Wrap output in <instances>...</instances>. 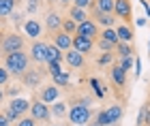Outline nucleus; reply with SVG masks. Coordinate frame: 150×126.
<instances>
[{"instance_id":"aec40b11","label":"nucleus","mask_w":150,"mask_h":126,"mask_svg":"<svg viewBox=\"0 0 150 126\" xmlns=\"http://www.w3.org/2000/svg\"><path fill=\"white\" fill-rule=\"evenodd\" d=\"M112 79H114V83L118 85V88H125V83H127V71L122 69V66H114L112 69Z\"/></svg>"},{"instance_id":"5701e85b","label":"nucleus","mask_w":150,"mask_h":126,"mask_svg":"<svg viewBox=\"0 0 150 126\" xmlns=\"http://www.w3.org/2000/svg\"><path fill=\"white\" fill-rule=\"evenodd\" d=\"M15 11V0H0V19L9 17Z\"/></svg>"},{"instance_id":"6ab92c4d","label":"nucleus","mask_w":150,"mask_h":126,"mask_svg":"<svg viewBox=\"0 0 150 126\" xmlns=\"http://www.w3.org/2000/svg\"><path fill=\"white\" fill-rule=\"evenodd\" d=\"M62 49H58L56 45H47V56H45V62L47 64H54V62H62Z\"/></svg>"},{"instance_id":"bb28decb","label":"nucleus","mask_w":150,"mask_h":126,"mask_svg":"<svg viewBox=\"0 0 150 126\" xmlns=\"http://www.w3.org/2000/svg\"><path fill=\"white\" fill-rule=\"evenodd\" d=\"M69 81H71L69 71H62V73H58V75H54V85H67Z\"/></svg>"},{"instance_id":"f8f14e48","label":"nucleus","mask_w":150,"mask_h":126,"mask_svg":"<svg viewBox=\"0 0 150 126\" xmlns=\"http://www.w3.org/2000/svg\"><path fill=\"white\" fill-rule=\"evenodd\" d=\"M92 47H94L92 38H84V36H77V34L73 36V49L75 51H79V54H90Z\"/></svg>"},{"instance_id":"ddd939ff","label":"nucleus","mask_w":150,"mask_h":126,"mask_svg":"<svg viewBox=\"0 0 150 126\" xmlns=\"http://www.w3.org/2000/svg\"><path fill=\"white\" fill-rule=\"evenodd\" d=\"M24 32H26V36H30V38H37L41 36V32H43V26H41L39 19H26V24H24Z\"/></svg>"},{"instance_id":"58836bf2","label":"nucleus","mask_w":150,"mask_h":126,"mask_svg":"<svg viewBox=\"0 0 150 126\" xmlns=\"http://www.w3.org/2000/svg\"><path fill=\"white\" fill-rule=\"evenodd\" d=\"M122 69H125V71H129V69H131V66H133V60H131V58H122Z\"/></svg>"},{"instance_id":"1a4fd4ad","label":"nucleus","mask_w":150,"mask_h":126,"mask_svg":"<svg viewBox=\"0 0 150 126\" xmlns=\"http://www.w3.org/2000/svg\"><path fill=\"white\" fill-rule=\"evenodd\" d=\"M24 85H26V88H39V85H41V79H43V71H39V69H28V71H26L24 73Z\"/></svg>"},{"instance_id":"c9c22d12","label":"nucleus","mask_w":150,"mask_h":126,"mask_svg":"<svg viewBox=\"0 0 150 126\" xmlns=\"http://www.w3.org/2000/svg\"><path fill=\"white\" fill-rule=\"evenodd\" d=\"M92 4V0H73V6H77V9H88V6Z\"/></svg>"},{"instance_id":"a18cd8bd","label":"nucleus","mask_w":150,"mask_h":126,"mask_svg":"<svg viewBox=\"0 0 150 126\" xmlns=\"http://www.w3.org/2000/svg\"><path fill=\"white\" fill-rule=\"evenodd\" d=\"M45 2H58V0H45Z\"/></svg>"},{"instance_id":"20e7f679","label":"nucleus","mask_w":150,"mask_h":126,"mask_svg":"<svg viewBox=\"0 0 150 126\" xmlns=\"http://www.w3.org/2000/svg\"><path fill=\"white\" fill-rule=\"evenodd\" d=\"M90 116H92L90 107H86V105H81V103L71 105L69 113H67V118H69V120H71L75 126H84L88 120H90Z\"/></svg>"},{"instance_id":"ea45409f","label":"nucleus","mask_w":150,"mask_h":126,"mask_svg":"<svg viewBox=\"0 0 150 126\" xmlns=\"http://www.w3.org/2000/svg\"><path fill=\"white\" fill-rule=\"evenodd\" d=\"M19 90H22V88H19ZM19 90H17V88H9V90H6V94H11V96H15V98H17Z\"/></svg>"},{"instance_id":"f3484780","label":"nucleus","mask_w":150,"mask_h":126,"mask_svg":"<svg viewBox=\"0 0 150 126\" xmlns=\"http://www.w3.org/2000/svg\"><path fill=\"white\" fill-rule=\"evenodd\" d=\"M92 17L97 19V22L103 26V28H112V26L116 24V15H107V13H101V11H97V9H92Z\"/></svg>"},{"instance_id":"f03ea898","label":"nucleus","mask_w":150,"mask_h":126,"mask_svg":"<svg viewBox=\"0 0 150 126\" xmlns=\"http://www.w3.org/2000/svg\"><path fill=\"white\" fill-rule=\"evenodd\" d=\"M15 51H24V36H19L17 32L2 34V41H0V54L9 56V54H15Z\"/></svg>"},{"instance_id":"423d86ee","label":"nucleus","mask_w":150,"mask_h":126,"mask_svg":"<svg viewBox=\"0 0 150 126\" xmlns=\"http://www.w3.org/2000/svg\"><path fill=\"white\" fill-rule=\"evenodd\" d=\"M131 0H114V15L122 19V24H127L129 19H131Z\"/></svg>"},{"instance_id":"79ce46f5","label":"nucleus","mask_w":150,"mask_h":126,"mask_svg":"<svg viewBox=\"0 0 150 126\" xmlns=\"http://www.w3.org/2000/svg\"><path fill=\"white\" fill-rule=\"evenodd\" d=\"M4 94H6V92H4L2 88H0V101H2V98H4Z\"/></svg>"},{"instance_id":"6e6552de","label":"nucleus","mask_w":150,"mask_h":126,"mask_svg":"<svg viewBox=\"0 0 150 126\" xmlns=\"http://www.w3.org/2000/svg\"><path fill=\"white\" fill-rule=\"evenodd\" d=\"M45 56H47V45L41 43V41H35L30 47V60L35 64H43L45 62Z\"/></svg>"},{"instance_id":"b1692460","label":"nucleus","mask_w":150,"mask_h":126,"mask_svg":"<svg viewBox=\"0 0 150 126\" xmlns=\"http://www.w3.org/2000/svg\"><path fill=\"white\" fill-rule=\"evenodd\" d=\"M69 111H67V103H62V101H56L54 103V107H52V116L54 118H64Z\"/></svg>"},{"instance_id":"2f4dec72","label":"nucleus","mask_w":150,"mask_h":126,"mask_svg":"<svg viewBox=\"0 0 150 126\" xmlns=\"http://www.w3.org/2000/svg\"><path fill=\"white\" fill-rule=\"evenodd\" d=\"M148 111H150V109L146 107V105L139 109V113H137V126H144V124H146V116H148Z\"/></svg>"},{"instance_id":"2eb2a0df","label":"nucleus","mask_w":150,"mask_h":126,"mask_svg":"<svg viewBox=\"0 0 150 126\" xmlns=\"http://www.w3.org/2000/svg\"><path fill=\"white\" fill-rule=\"evenodd\" d=\"M30 101H26V98H22V96H17V98H13V101L9 103V107L13 109V111H15V113H17V118L19 116H24L26 113V111H30Z\"/></svg>"},{"instance_id":"4468645a","label":"nucleus","mask_w":150,"mask_h":126,"mask_svg":"<svg viewBox=\"0 0 150 126\" xmlns=\"http://www.w3.org/2000/svg\"><path fill=\"white\" fill-rule=\"evenodd\" d=\"M45 28L50 30V32H60V28H62V19H60L58 13L50 11L45 15Z\"/></svg>"},{"instance_id":"7ed1b4c3","label":"nucleus","mask_w":150,"mask_h":126,"mask_svg":"<svg viewBox=\"0 0 150 126\" xmlns=\"http://www.w3.org/2000/svg\"><path fill=\"white\" fill-rule=\"evenodd\" d=\"M122 118H125V109L122 105H112L110 109H103L97 113V122L101 126H112V124H118Z\"/></svg>"},{"instance_id":"0eeeda50","label":"nucleus","mask_w":150,"mask_h":126,"mask_svg":"<svg viewBox=\"0 0 150 126\" xmlns=\"http://www.w3.org/2000/svg\"><path fill=\"white\" fill-rule=\"evenodd\" d=\"M77 36H84V38H97L99 36V26H97V22L94 19H88V22H84V24H79L77 26Z\"/></svg>"},{"instance_id":"c85d7f7f","label":"nucleus","mask_w":150,"mask_h":126,"mask_svg":"<svg viewBox=\"0 0 150 126\" xmlns=\"http://www.w3.org/2000/svg\"><path fill=\"white\" fill-rule=\"evenodd\" d=\"M11 17H13V26H15V28H19V26L26 24V22H24V11H13Z\"/></svg>"},{"instance_id":"7c9ffc66","label":"nucleus","mask_w":150,"mask_h":126,"mask_svg":"<svg viewBox=\"0 0 150 126\" xmlns=\"http://www.w3.org/2000/svg\"><path fill=\"white\" fill-rule=\"evenodd\" d=\"M112 60H114V56L110 54V51H103V54L99 56L97 64H99V66H105V64H112Z\"/></svg>"},{"instance_id":"a211bd4d","label":"nucleus","mask_w":150,"mask_h":126,"mask_svg":"<svg viewBox=\"0 0 150 126\" xmlns=\"http://www.w3.org/2000/svg\"><path fill=\"white\" fill-rule=\"evenodd\" d=\"M116 34H118L120 43H131L133 41V28L129 24H120L118 28H116Z\"/></svg>"},{"instance_id":"f257e3e1","label":"nucleus","mask_w":150,"mask_h":126,"mask_svg":"<svg viewBox=\"0 0 150 126\" xmlns=\"http://www.w3.org/2000/svg\"><path fill=\"white\" fill-rule=\"evenodd\" d=\"M4 66L11 75H17V77H24V73L28 71L30 66V56L24 54V51H15V54H9L4 56Z\"/></svg>"},{"instance_id":"49530a36","label":"nucleus","mask_w":150,"mask_h":126,"mask_svg":"<svg viewBox=\"0 0 150 126\" xmlns=\"http://www.w3.org/2000/svg\"><path fill=\"white\" fill-rule=\"evenodd\" d=\"M52 126H60V124H52Z\"/></svg>"},{"instance_id":"a878e982","label":"nucleus","mask_w":150,"mask_h":126,"mask_svg":"<svg viewBox=\"0 0 150 126\" xmlns=\"http://www.w3.org/2000/svg\"><path fill=\"white\" fill-rule=\"evenodd\" d=\"M116 51L120 54V58H131L133 56V49H131L129 43H118V45H116Z\"/></svg>"},{"instance_id":"9b49d317","label":"nucleus","mask_w":150,"mask_h":126,"mask_svg":"<svg viewBox=\"0 0 150 126\" xmlns=\"http://www.w3.org/2000/svg\"><path fill=\"white\" fill-rule=\"evenodd\" d=\"M54 45H56L58 49H62V51H69V49H73V36L60 30V32L54 34Z\"/></svg>"},{"instance_id":"9d476101","label":"nucleus","mask_w":150,"mask_h":126,"mask_svg":"<svg viewBox=\"0 0 150 126\" xmlns=\"http://www.w3.org/2000/svg\"><path fill=\"white\" fill-rule=\"evenodd\" d=\"M58 96H60V88H58V85H54V83L41 88V92H39V98L43 103H56Z\"/></svg>"},{"instance_id":"412c9836","label":"nucleus","mask_w":150,"mask_h":126,"mask_svg":"<svg viewBox=\"0 0 150 126\" xmlns=\"http://www.w3.org/2000/svg\"><path fill=\"white\" fill-rule=\"evenodd\" d=\"M69 19H73V22L79 26V24L88 22L90 17H88V13H86L84 9H77V6H71V11H69Z\"/></svg>"},{"instance_id":"f704fd0d","label":"nucleus","mask_w":150,"mask_h":126,"mask_svg":"<svg viewBox=\"0 0 150 126\" xmlns=\"http://www.w3.org/2000/svg\"><path fill=\"white\" fill-rule=\"evenodd\" d=\"M99 47L103 49V51H112V49L116 47V45H112L110 41H105V38H101V36H99Z\"/></svg>"},{"instance_id":"c03bdc74","label":"nucleus","mask_w":150,"mask_h":126,"mask_svg":"<svg viewBox=\"0 0 150 126\" xmlns=\"http://www.w3.org/2000/svg\"><path fill=\"white\" fill-rule=\"evenodd\" d=\"M88 126H101L99 122H90V124H88Z\"/></svg>"},{"instance_id":"4be33fe9","label":"nucleus","mask_w":150,"mask_h":126,"mask_svg":"<svg viewBox=\"0 0 150 126\" xmlns=\"http://www.w3.org/2000/svg\"><path fill=\"white\" fill-rule=\"evenodd\" d=\"M92 9H97L101 13H107V15H114V0H97Z\"/></svg>"},{"instance_id":"37998d69","label":"nucleus","mask_w":150,"mask_h":126,"mask_svg":"<svg viewBox=\"0 0 150 126\" xmlns=\"http://www.w3.org/2000/svg\"><path fill=\"white\" fill-rule=\"evenodd\" d=\"M146 124L150 126V111H148V116H146Z\"/></svg>"},{"instance_id":"72a5a7b5","label":"nucleus","mask_w":150,"mask_h":126,"mask_svg":"<svg viewBox=\"0 0 150 126\" xmlns=\"http://www.w3.org/2000/svg\"><path fill=\"white\" fill-rule=\"evenodd\" d=\"M2 116H4L9 122H17V120H19V118H17V113H15V111H13L11 107H6V109L2 111Z\"/></svg>"},{"instance_id":"4c0bfd02","label":"nucleus","mask_w":150,"mask_h":126,"mask_svg":"<svg viewBox=\"0 0 150 126\" xmlns=\"http://www.w3.org/2000/svg\"><path fill=\"white\" fill-rule=\"evenodd\" d=\"M58 73H62V69H60V62H54V64H50V75L54 77V75H58Z\"/></svg>"},{"instance_id":"39448f33","label":"nucleus","mask_w":150,"mask_h":126,"mask_svg":"<svg viewBox=\"0 0 150 126\" xmlns=\"http://www.w3.org/2000/svg\"><path fill=\"white\" fill-rule=\"evenodd\" d=\"M30 118H35L37 122H47L52 118V109L47 107V103H43L41 98H35L30 105Z\"/></svg>"},{"instance_id":"cd10ccee","label":"nucleus","mask_w":150,"mask_h":126,"mask_svg":"<svg viewBox=\"0 0 150 126\" xmlns=\"http://www.w3.org/2000/svg\"><path fill=\"white\" fill-rule=\"evenodd\" d=\"M62 32H67V34H77V24H75L73 19H64L62 22Z\"/></svg>"},{"instance_id":"a19ab883","label":"nucleus","mask_w":150,"mask_h":126,"mask_svg":"<svg viewBox=\"0 0 150 126\" xmlns=\"http://www.w3.org/2000/svg\"><path fill=\"white\" fill-rule=\"evenodd\" d=\"M69 2H73V0H58V4H64V6L69 4Z\"/></svg>"},{"instance_id":"393cba45","label":"nucleus","mask_w":150,"mask_h":126,"mask_svg":"<svg viewBox=\"0 0 150 126\" xmlns=\"http://www.w3.org/2000/svg\"><path fill=\"white\" fill-rule=\"evenodd\" d=\"M101 38H105V41H110L112 45H118V43H120L118 34H116V28H105V30H103V34H101Z\"/></svg>"},{"instance_id":"dca6fc26","label":"nucleus","mask_w":150,"mask_h":126,"mask_svg":"<svg viewBox=\"0 0 150 126\" xmlns=\"http://www.w3.org/2000/svg\"><path fill=\"white\" fill-rule=\"evenodd\" d=\"M64 60L71 69H81V66H84V54H79V51H75V49H69L64 54Z\"/></svg>"},{"instance_id":"c756f323","label":"nucleus","mask_w":150,"mask_h":126,"mask_svg":"<svg viewBox=\"0 0 150 126\" xmlns=\"http://www.w3.org/2000/svg\"><path fill=\"white\" fill-rule=\"evenodd\" d=\"M26 13H30V15H35V13L39 11V6H41V0H26Z\"/></svg>"},{"instance_id":"e433bc0d","label":"nucleus","mask_w":150,"mask_h":126,"mask_svg":"<svg viewBox=\"0 0 150 126\" xmlns=\"http://www.w3.org/2000/svg\"><path fill=\"white\" fill-rule=\"evenodd\" d=\"M35 124H37L35 118H22V120L17 122V126H35Z\"/></svg>"},{"instance_id":"473e14b6","label":"nucleus","mask_w":150,"mask_h":126,"mask_svg":"<svg viewBox=\"0 0 150 126\" xmlns=\"http://www.w3.org/2000/svg\"><path fill=\"white\" fill-rule=\"evenodd\" d=\"M9 77H11V73L6 71V66H0V88H2V85H6Z\"/></svg>"}]
</instances>
